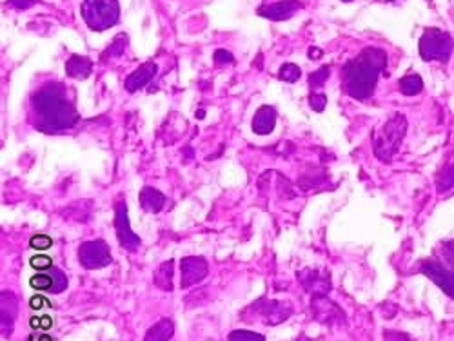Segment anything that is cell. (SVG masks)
Segmentation results:
<instances>
[{
	"label": "cell",
	"mask_w": 454,
	"mask_h": 341,
	"mask_svg": "<svg viewBox=\"0 0 454 341\" xmlns=\"http://www.w3.org/2000/svg\"><path fill=\"white\" fill-rule=\"evenodd\" d=\"M127 44H130V37H127L125 33L116 35L115 40L111 42V46H109L106 51H104L102 62H106L107 58H116V56L124 55V51H125V47H127Z\"/></svg>",
	"instance_id": "obj_22"
},
{
	"label": "cell",
	"mask_w": 454,
	"mask_h": 341,
	"mask_svg": "<svg viewBox=\"0 0 454 341\" xmlns=\"http://www.w3.org/2000/svg\"><path fill=\"white\" fill-rule=\"evenodd\" d=\"M260 316H264V322L269 325H279L285 322L292 314V307L283 301H260L256 307H253Z\"/></svg>",
	"instance_id": "obj_13"
},
{
	"label": "cell",
	"mask_w": 454,
	"mask_h": 341,
	"mask_svg": "<svg viewBox=\"0 0 454 341\" xmlns=\"http://www.w3.org/2000/svg\"><path fill=\"white\" fill-rule=\"evenodd\" d=\"M79 260L86 269H104L111 263V251L104 240L86 241L80 245Z\"/></svg>",
	"instance_id": "obj_6"
},
{
	"label": "cell",
	"mask_w": 454,
	"mask_h": 341,
	"mask_svg": "<svg viewBox=\"0 0 454 341\" xmlns=\"http://www.w3.org/2000/svg\"><path fill=\"white\" fill-rule=\"evenodd\" d=\"M29 285H31L35 291H53V287H55V278H53L49 272H40V274L31 276Z\"/></svg>",
	"instance_id": "obj_23"
},
{
	"label": "cell",
	"mask_w": 454,
	"mask_h": 341,
	"mask_svg": "<svg viewBox=\"0 0 454 341\" xmlns=\"http://www.w3.org/2000/svg\"><path fill=\"white\" fill-rule=\"evenodd\" d=\"M387 65V53L380 47H366L357 58L343 65V88L354 100H367L375 95L378 77Z\"/></svg>",
	"instance_id": "obj_2"
},
{
	"label": "cell",
	"mask_w": 454,
	"mask_h": 341,
	"mask_svg": "<svg viewBox=\"0 0 454 341\" xmlns=\"http://www.w3.org/2000/svg\"><path fill=\"white\" fill-rule=\"evenodd\" d=\"M175 334V327L169 319H160L146 332L144 341H169Z\"/></svg>",
	"instance_id": "obj_19"
},
{
	"label": "cell",
	"mask_w": 454,
	"mask_h": 341,
	"mask_svg": "<svg viewBox=\"0 0 454 341\" xmlns=\"http://www.w3.org/2000/svg\"><path fill=\"white\" fill-rule=\"evenodd\" d=\"M47 272H49V274L55 278V287H53V291H52L53 294H61L62 291H65V287H68V278H65L64 272L56 267H52Z\"/></svg>",
	"instance_id": "obj_27"
},
{
	"label": "cell",
	"mask_w": 454,
	"mask_h": 341,
	"mask_svg": "<svg viewBox=\"0 0 454 341\" xmlns=\"http://www.w3.org/2000/svg\"><path fill=\"white\" fill-rule=\"evenodd\" d=\"M33 2L35 0H10V4L13 6V8H17V10H28V8H31Z\"/></svg>",
	"instance_id": "obj_36"
},
{
	"label": "cell",
	"mask_w": 454,
	"mask_h": 341,
	"mask_svg": "<svg viewBox=\"0 0 454 341\" xmlns=\"http://www.w3.org/2000/svg\"><path fill=\"white\" fill-rule=\"evenodd\" d=\"M298 280L304 285L307 292L313 296H327L331 291V278L329 274L318 271H302L298 272Z\"/></svg>",
	"instance_id": "obj_11"
},
{
	"label": "cell",
	"mask_w": 454,
	"mask_h": 341,
	"mask_svg": "<svg viewBox=\"0 0 454 341\" xmlns=\"http://www.w3.org/2000/svg\"><path fill=\"white\" fill-rule=\"evenodd\" d=\"M441 256H444V262L449 267V271L454 272V240L445 241L441 245Z\"/></svg>",
	"instance_id": "obj_30"
},
{
	"label": "cell",
	"mask_w": 454,
	"mask_h": 341,
	"mask_svg": "<svg viewBox=\"0 0 454 341\" xmlns=\"http://www.w3.org/2000/svg\"><path fill=\"white\" fill-rule=\"evenodd\" d=\"M31 341H52V338L47 336V334H40V336H38V338L33 336Z\"/></svg>",
	"instance_id": "obj_38"
},
{
	"label": "cell",
	"mask_w": 454,
	"mask_h": 341,
	"mask_svg": "<svg viewBox=\"0 0 454 341\" xmlns=\"http://www.w3.org/2000/svg\"><path fill=\"white\" fill-rule=\"evenodd\" d=\"M311 310H313L315 319H318L320 323H325V325H333V323L343 322V312L340 310L338 305L327 300L325 296H313Z\"/></svg>",
	"instance_id": "obj_10"
},
{
	"label": "cell",
	"mask_w": 454,
	"mask_h": 341,
	"mask_svg": "<svg viewBox=\"0 0 454 341\" xmlns=\"http://www.w3.org/2000/svg\"><path fill=\"white\" fill-rule=\"evenodd\" d=\"M29 245H31L33 249L46 251V249H49V247H52L53 240L47 235H37V236H33L31 241H29Z\"/></svg>",
	"instance_id": "obj_31"
},
{
	"label": "cell",
	"mask_w": 454,
	"mask_h": 341,
	"mask_svg": "<svg viewBox=\"0 0 454 341\" xmlns=\"http://www.w3.org/2000/svg\"><path fill=\"white\" fill-rule=\"evenodd\" d=\"M274 124H276V111L271 106H262L256 111L255 118H253V131L256 134H269L273 133Z\"/></svg>",
	"instance_id": "obj_15"
},
{
	"label": "cell",
	"mask_w": 454,
	"mask_h": 341,
	"mask_svg": "<svg viewBox=\"0 0 454 341\" xmlns=\"http://www.w3.org/2000/svg\"><path fill=\"white\" fill-rule=\"evenodd\" d=\"M322 55H324V53H322V49H318V47H311V49H309V58H311V61H320Z\"/></svg>",
	"instance_id": "obj_37"
},
{
	"label": "cell",
	"mask_w": 454,
	"mask_h": 341,
	"mask_svg": "<svg viewBox=\"0 0 454 341\" xmlns=\"http://www.w3.org/2000/svg\"><path fill=\"white\" fill-rule=\"evenodd\" d=\"M93 71V64L89 61L88 56L82 55H73L70 56V61L65 62V73L70 74L71 79L84 80L88 79L89 74Z\"/></svg>",
	"instance_id": "obj_17"
},
{
	"label": "cell",
	"mask_w": 454,
	"mask_h": 341,
	"mask_svg": "<svg viewBox=\"0 0 454 341\" xmlns=\"http://www.w3.org/2000/svg\"><path fill=\"white\" fill-rule=\"evenodd\" d=\"M180 271L182 289H189V287L196 285V283H200V281L208 276L209 267L204 258H200V256H189V258L182 260Z\"/></svg>",
	"instance_id": "obj_8"
},
{
	"label": "cell",
	"mask_w": 454,
	"mask_h": 341,
	"mask_svg": "<svg viewBox=\"0 0 454 341\" xmlns=\"http://www.w3.org/2000/svg\"><path fill=\"white\" fill-rule=\"evenodd\" d=\"M213 58H214V62H217V64H231V62H233V55L226 49L214 51Z\"/></svg>",
	"instance_id": "obj_34"
},
{
	"label": "cell",
	"mask_w": 454,
	"mask_h": 341,
	"mask_svg": "<svg viewBox=\"0 0 454 341\" xmlns=\"http://www.w3.org/2000/svg\"><path fill=\"white\" fill-rule=\"evenodd\" d=\"M115 227H116V236L118 241L124 249L134 251L140 247V238L131 231L130 227V216H127V205L125 202L116 203V214H115Z\"/></svg>",
	"instance_id": "obj_7"
},
{
	"label": "cell",
	"mask_w": 454,
	"mask_h": 341,
	"mask_svg": "<svg viewBox=\"0 0 454 341\" xmlns=\"http://www.w3.org/2000/svg\"><path fill=\"white\" fill-rule=\"evenodd\" d=\"M309 106L316 111V113H322L327 106V97L322 95V93H313L309 97Z\"/></svg>",
	"instance_id": "obj_32"
},
{
	"label": "cell",
	"mask_w": 454,
	"mask_h": 341,
	"mask_svg": "<svg viewBox=\"0 0 454 341\" xmlns=\"http://www.w3.org/2000/svg\"><path fill=\"white\" fill-rule=\"evenodd\" d=\"M405 133H407V120H405V116H391L389 120L376 131L375 138H373V149H375L376 158L380 161H385V164H389L394 158V154L398 152L400 145H402L403 138H405Z\"/></svg>",
	"instance_id": "obj_3"
},
{
	"label": "cell",
	"mask_w": 454,
	"mask_h": 341,
	"mask_svg": "<svg viewBox=\"0 0 454 341\" xmlns=\"http://www.w3.org/2000/svg\"><path fill=\"white\" fill-rule=\"evenodd\" d=\"M140 205H142L144 211L157 214L166 205V196L160 191L153 189V187H144L140 191Z\"/></svg>",
	"instance_id": "obj_18"
},
{
	"label": "cell",
	"mask_w": 454,
	"mask_h": 341,
	"mask_svg": "<svg viewBox=\"0 0 454 341\" xmlns=\"http://www.w3.org/2000/svg\"><path fill=\"white\" fill-rule=\"evenodd\" d=\"M454 51V40L447 31L429 28L420 38V56L425 62H441L447 64Z\"/></svg>",
	"instance_id": "obj_5"
},
{
	"label": "cell",
	"mask_w": 454,
	"mask_h": 341,
	"mask_svg": "<svg viewBox=\"0 0 454 341\" xmlns=\"http://www.w3.org/2000/svg\"><path fill=\"white\" fill-rule=\"evenodd\" d=\"M31 111L35 125L42 131H65L79 122L75 100L68 88L58 82L47 84L33 95Z\"/></svg>",
	"instance_id": "obj_1"
},
{
	"label": "cell",
	"mask_w": 454,
	"mask_h": 341,
	"mask_svg": "<svg viewBox=\"0 0 454 341\" xmlns=\"http://www.w3.org/2000/svg\"><path fill=\"white\" fill-rule=\"evenodd\" d=\"M342 2H351V0H342Z\"/></svg>",
	"instance_id": "obj_39"
},
{
	"label": "cell",
	"mask_w": 454,
	"mask_h": 341,
	"mask_svg": "<svg viewBox=\"0 0 454 341\" xmlns=\"http://www.w3.org/2000/svg\"><path fill=\"white\" fill-rule=\"evenodd\" d=\"M329 74H331V71L327 65H324V68H320V70H316L315 73H311L309 74L311 88H322V86L325 84V80L329 79Z\"/></svg>",
	"instance_id": "obj_28"
},
{
	"label": "cell",
	"mask_w": 454,
	"mask_h": 341,
	"mask_svg": "<svg viewBox=\"0 0 454 341\" xmlns=\"http://www.w3.org/2000/svg\"><path fill=\"white\" fill-rule=\"evenodd\" d=\"M300 77H302V70L298 68L297 64H283L282 68H280L279 79L283 80V82L292 84V82H297Z\"/></svg>",
	"instance_id": "obj_25"
},
{
	"label": "cell",
	"mask_w": 454,
	"mask_h": 341,
	"mask_svg": "<svg viewBox=\"0 0 454 341\" xmlns=\"http://www.w3.org/2000/svg\"><path fill=\"white\" fill-rule=\"evenodd\" d=\"M438 193H447L454 187V164H451L447 169L441 170V175L438 176Z\"/></svg>",
	"instance_id": "obj_24"
},
{
	"label": "cell",
	"mask_w": 454,
	"mask_h": 341,
	"mask_svg": "<svg viewBox=\"0 0 454 341\" xmlns=\"http://www.w3.org/2000/svg\"><path fill=\"white\" fill-rule=\"evenodd\" d=\"M29 325H31L33 328H40V331H47V328H49L53 325V319H52V316H40V318H31V322H29Z\"/></svg>",
	"instance_id": "obj_33"
},
{
	"label": "cell",
	"mask_w": 454,
	"mask_h": 341,
	"mask_svg": "<svg viewBox=\"0 0 454 341\" xmlns=\"http://www.w3.org/2000/svg\"><path fill=\"white\" fill-rule=\"evenodd\" d=\"M155 283L162 291H173V260L162 263L155 272Z\"/></svg>",
	"instance_id": "obj_20"
},
{
	"label": "cell",
	"mask_w": 454,
	"mask_h": 341,
	"mask_svg": "<svg viewBox=\"0 0 454 341\" xmlns=\"http://www.w3.org/2000/svg\"><path fill=\"white\" fill-rule=\"evenodd\" d=\"M17 312H19V303H17L15 294L2 292V334L4 336H10L11 334Z\"/></svg>",
	"instance_id": "obj_16"
},
{
	"label": "cell",
	"mask_w": 454,
	"mask_h": 341,
	"mask_svg": "<svg viewBox=\"0 0 454 341\" xmlns=\"http://www.w3.org/2000/svg\"><path fill=\"white\" fill-rule=\"evenodd\" d=\"M300 10H304V4L298 0H282V2L258 8V15L269 20H288Z\"/></svg>",
	"instance_id": "obj_12"
},
{
	"label": "cell",
	"mask_w": 454,
	"mask_h": 341,
	"mask_svg": "<svg viewBox=\"0 0 454 341\" xmlns=\"http://www.w3.org/2000/svg\"><path fill=\"white\" fill-rule=\"evenodd\" d=\"M387 2H393V0H387Z\"/></svg>",
	"instance_id": "obj_40"
},
{
	"label": "cell",
	"mask_w": 454,
	"mask_h": 341,
	"mask_svg": "<svg viewBox=\"0 0 454 341\" xmlns=\"http://www.w3.org/2000/svg\"><path fill=\"white\" fill-rule=\"evenodd\" d=\"M80 15L89 29L104 31L118 22L120 6H118V0H82Z\"/></svg>",
	"instance_id": "obj_4"
},
{
	"label": "cell",
	"mask_w": 454,
	"mask_h": 341,
	"mask_svg": "<svg viewBox=\"0 0 454 341\" xmlns=\"http://www.w3.org/2000/svg\"><path fill=\"white\" fill-rule=\"evenodd\" d=\"M46 301H47L46 298H42V296H33L31 300H29V307L35 310H38V309H42L44 305H47Z\"/></svg>",
	"instance_id": "obj_35"
},
{
	"label": "cell",
	"mask_w": 454,
	"mask_h": 341,
	"mask_svg": "<svg viewBox=\"0 0 454 341\" xmlns=\"http://www.w3.org/2000/svg\"><path fill=\"white\" fill-rule=\"evenodd\" d=\"M422 272L429 280H432L436 285L440 287L441 291L447 296L454 298V272L445 269L441 263L427 260L422 263Z\"/></svg>",
	"instance_id": "obj_9"
},
{
	"label": "cell",
	"mask_w": 454,
	"mask_h": 341,
	"mask_svg": "<svg viewBox=\"0 0 454 341\" xmlns=\"http://www.w3.org/2000/svg\"><path fill=\"white\" fill-rule=\"evenodd\" d=\"M229 341H265V338L253 331H233Z\"/></svg>",
	"instance_id": "obj_26"
},
{
	"label": "cell",
	"mask_w": 454,
	"mask_h": 341,
	"mask_svg": "<svg viewBox=\"0 0 454 341\" xmlns=\"http://www.w3.org/2000/svg\"><path fill=\"white\" fill-rule=\"evenodd\" d=\"M29 265H31L33 269H37V271H49V269L53 267V262L46 254H37V256H33V258L29 260Z\"/></svg>",
	"instance_id": "obj_29"
},
{
	"label": "cell",
	"mask_w": 454,
	"mask_h": 341,
	"mask_svg": "<svg viewBox=\"0 0 454 341\" xmlns=\"http://www.w3.org/2000/svg\"><path fill=\"white\" fill-rule=\"evenodd\" d=\"M400 91L403 95H407V97H414L418 93H422L423 89V80L422 77H418V74H407V77H403L400 80Z\"/></svg>",
	"instance_id": "obj_21"
},
{
	"label": "cell",
	"mask_w": 454,
	"mask_h": 341,
	"mask_svg": "<svg viewBox=\"0 0 454 341\" xmlns=\"http://www.w3.org/2000/svg\"><path fill=\"white\" fill-rule=\"evenodd\" d=\"M157 64L155 62H146L144 65H140L139 70L133 71V73L125 79L124 86L125 89L130 93H136L139 89L146 88L151 80H153V77L157 74Z\"/></svg>",
	"instance_id": "obj_14"
}]
</instances>
